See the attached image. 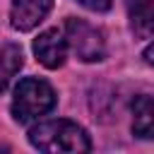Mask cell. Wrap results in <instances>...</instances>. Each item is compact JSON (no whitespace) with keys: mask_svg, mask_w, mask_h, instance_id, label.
Segmentation results:
<instances>
[{"mask_svg":"<svg viewBox=\"0 0 154 154\" xmlns=\"http://www.w3.org/2000/svg\"><path fill=\"white\" fill-rule=\"evenodd\" d=\"M24 63V55H22V48L14 46V43H7L0 48V94L7 89V84L12 82V77L19 72Z\"/></svg>","mask_w":154,"mask_h":154,"instance_id":"8","label":"cell"},{"mask_svg":"<svg viewBox=\"0 0 154 154\" xmlns=\"http://www.w3.org/2000/svg\"><path fill=\"white\" fill-rule=\"evenodd\" d=\"M51 7H53V0H12L10 24L17 31H29L38 22H43V17L51 12Z\"/></svg>","mask_w":154,"mask_h":154,"instance_id":"5","label":"cell"},{"mask_svg":"<svg viewBox=\"0 0 154 154\" xmlns=\"http://www.w3.org/2000/svg\"><path fill=\"white\" fill-rule=\"evenodd\" d=\"M130 29L140 38H154V0H128Z\"/></svg>","mask_w":154,"mask_h":154,"instance_id":"6","label":"cell"},{"mask_svg":"<svg viewBox=\"0 0 154 154\" xmlns=\"http://www.w3.org/2000/svg\"><path fill=\"white\" fill-rule=\"evenodd\" d=\"M142 58H144V63L147 65H154V41L144 48V53H142Z\"/></svg>","mask_w":154,"mask_h":154,"instance_id":"10","label":"cell"},{"mask_svg":"<svg viewBox=\"0 0 154 154\" xmlns=\"http://www.w3.org/2000/svg\"><path fill=\"white\" fill-rule=\"evenodd\" d=\"M58 96L55 89L38 77H24L17 87H14V96H12V116L17 123H29L36 120L41 116H46L48 111H53Z\"/></svg>","mask_w":154,"mask_h":154,"instance_id":"2","label":"cell"},{"mask_svg":"<svg viewBox=\"0 0 154 154\" xmlns=\"http://www.w3.org/2000/svg\"><path fill=\"white\" fill-rule=\"evenodd\" d=\"M77 2L87 10H94V12H106L113 5V0H77Z\"/></svg>","mask_w":154,"mask_h":154,"instance_id":"9","label":"cell"},{"mask_svg":"<svg viewBox=\"0 0 154 154\" xmlns=\"http://www.w3.org/2000/svg\"><path fill=\"white\" fill-rule=\"evenodd\" d=\"M34 55L36 60L48 67V70H55L65 63V55H67V38L58 31V29H46L36 36L34 41Z\"/></svg>","mask_w":154,"mask_h":154,"instance_id":"4","label":"cell"},{"mask_svg":"<svg viewBox=\"0 0 154 154\" xmlns=\"http://www.w3.org/2000/svg\"><path fill=\"white\" fill-rule=\"evenodd\" d=\"M132 135L154 140V96H137L132 101Z\"/></svg>","mask_w":154,"mask_h":154,"instance_id":"7","label":"cell"},{"mask_svg":"<svg viewBox=\"0 0 154 154\" xmlns=\"http://www.w3.org/2000/svg\"><path fill=\"white\" fill-rule=\"evenodd\" d=\"M65 38H67V46L72 48V53L84 63H96L106 55L103 34L84 19L70 17L65 22Z\"/></svg>","mask_w":154,"mask_h":154,"instance_id":"3","label":"cell"},{"mask_svg":"<svg viewBox=\"0 0 154 154\" xmlns=\"http://www.w3.org/2000/svg\"><path fill=\"white\" fill-rule=\"evenodd\" d=\"M29 142L46 154H58V152H67V154H79V152H89L91 149V140L84 132V128H79L72 120H46L38 123L29 130Z\"/></svg>","mask_w":154,"mask_h":154,"instance_id":"1","label":"cell"}]
</instances>
